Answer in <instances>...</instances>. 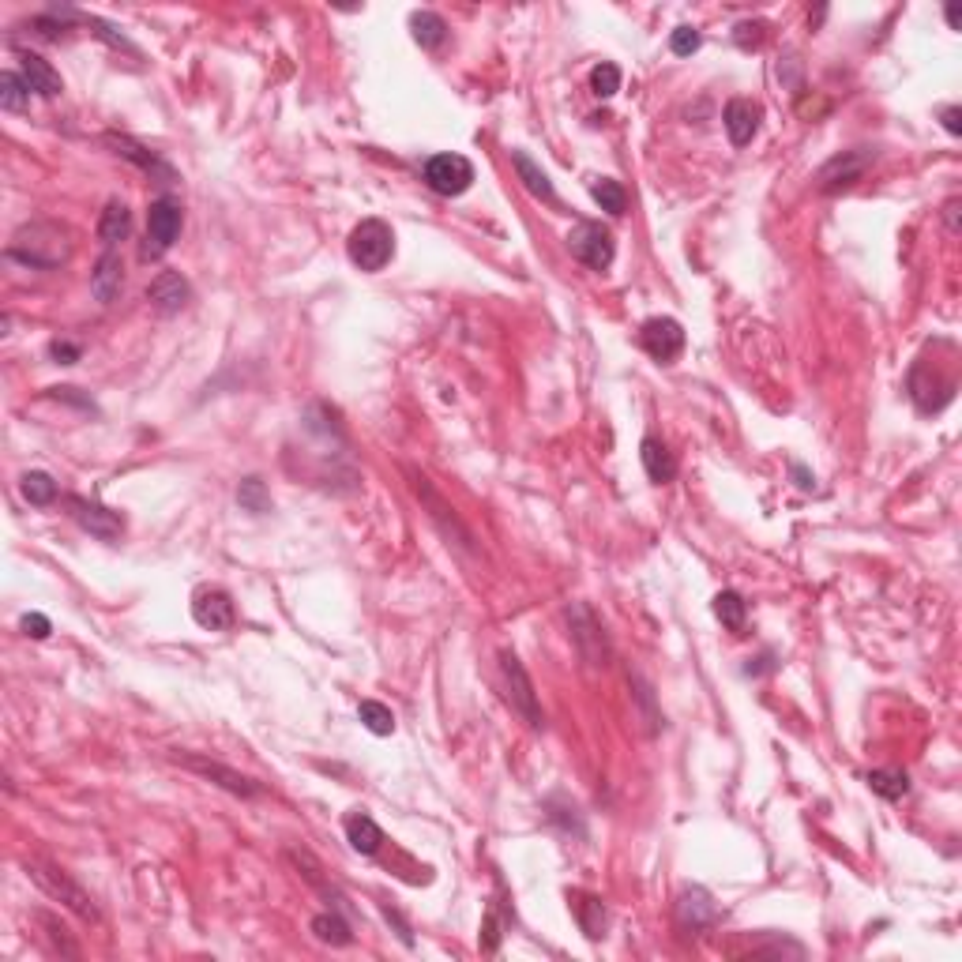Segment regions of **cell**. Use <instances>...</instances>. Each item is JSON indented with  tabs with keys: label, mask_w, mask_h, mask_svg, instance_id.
I'll return each instance as SVG.
<instances>
[{
	"label": "cell",
	"mask_w": 962,
	"mask_h": 962,
	"mask_svg": "<svg viewBox=\"0 0 962 962\" xmlns=\"http://www.w3.org/2000/svg\"><path fill=\"white\" fill-rule=\"evenodd\" d=\"M639 459H643L647 478L658 481V485L673 481V474H677V459L669 455V448L662 444V440H658V436H647V440L639 444Z\"/></svg>",
	"instance_id": "cell-21"
},
{
	"label": "cell",
	"mask_w": 962,
	"mask_h": 962,
	"mask_svg": "<svg viewBox=\"0 0 962 962\" xmlns=\"http://www.w3.org/2000/svg\"><path fill=\"white\" fill-rule=\"evenodd\" d=\"M346 842L354 846L357 854H376L380 850V842H384V831L376 827L373 816H365V812H350L346 816Z\"/></svg>",
	"instance_id": "cell-23"
},
{
	"label": "cell",
	"mask_w": 962,
	"mask_h": 962,
	"mask_svg": "<svg viewBox=\"0 0 962 962\" xmlns=\"http://www.w3.org/2000/svg\"><path fill=\"white\" fill-rule=\"evenodd\" d=\"M564 617H568L572 643H575V651H579V658H583L587 666H594V669L609 666L606 628H602V621L590 613V606H583V602H572V606L564 609Z\"/></svg>",
	"instance_id": "cell-4"
},
{
	"label": "cell",
	"mask_w": 962,
	"mask_h": 962,
	"mask_svg": "<svg viewBox=\"0 0 962 962\" xmlns=\"http://www.w3.org/2000/svg\"><path fill=\"white\" fill-rule=\"evenodd\" d=\"M639 342H643V350H647L654 361H673V357H681L684 350V327L677 324V320H669V316H654V320L643 324Z\"/></svg>",
	"instance_id": "cell-13"
},
{
	"label": "cell",
	"mask_w": 962,
	"mask_h": 962,
	"mask_svg": "<svg viewBox=\"0 0 962 962\" xmlns=\"http://www.w3.org/2000/svg\"><path fill=\"white\" fill-rule=\"evenodd\" d=\"M410 34L421 49H440L448 38V23L436 16V12H414L410 16Z\"/></svg>",
	"instance_id": "cell-25"
},
{
	"label": "cell",
	"mask_w": 962,
	"mask_h": 962,
	"mask_svg": "<svg viewBox=\"0 0 962 962\" xmlns=\"http://www.w3.org/2000/svg\"><path fill=\"white\" fill-rule=\"evenodd\" d=\"M410 485H414V493H418V497L425 500L429 508H433V512H429V515H433L436 523L444 527V534H448V538H455V545H463V549H466V545H470V534H466L463 523H459V519H455V515L448 512V504H444V500H440V497H436V493H433V485H429V478H421L418 470H410Z\"/></svg>",
	"instance_id": "cell-17"
},
{
	"label": "cell",
	"mask_w": 962,
	"mask_h": 962,
	"mask_svg": "<svg viewBox=\"0 0 962 962\" xmlns=\"http://www.w3.org/2000/svg\"><path fill=\"white\" fill-rule=\"evenodd\" d=\"M575 914H579V925L587 932L590 940L606 936V906L594 899V895H575Z\"/></svg>",
	"instance_id": "cell-27"
},
{
	"label": "cell",
	"mask_w": 962,
	"mask_h": 962,
	"mask_svg": "<svg viewBox=\"0 0 962 962\" xmlns=\"http://www.w3.org/2000/svg\"><path fill=\"white\" fill-rule=\"evenodd\" d=\"M173 763H181L185 771L207 778L211 786L233 793V797H245V801H252V797H260V793H264V786H260L256 778L241 775V771H233V767H226V763H218V760L196 756V752H173Z\"/></svg>",
	"instance_id": "cell-5"
},
{
	"label": "cell",
	"mask_w": 962,
	"mask_h": 962,
	"mask_svg": "<svg viewBox=\"0 0 962 962\" xmlns=\"http://www.w3.org/2000/svg\"><path fill=\"white\" fill-rule=\"evenodd\" d=\"M760 121H763V109L760 102H752V98H733L730 106H726V113H722V125L730 132L733 147H748L752 136L760 132Z\"/></svg>",
	"instance_id": "cell-15"
},
{
	"label": "cell",
	"mask_w": 962,
	"mask_h": 962,
	"mask_svg": "<svg viewBox=\"0 0 962 962\" xmlns=\"http://www.w3.org/2000/svg\"><path fill=\"white\" fill-rule=\"evenodd\" d=\"M64 508H68V515L76 519L79 527L87 530V534H94V538H102V542H113V538L125 534V519H121V515L109 512V508H102V504H94V500L87 497H68Z\"/></svg>",
	"instance_id": "cell-11"
},
{
	"label": "cell",
	"mask_w": 962,
	"mask_h": 962,
	"mask_svg": "<svg viewBox=\"0 0 962 962\" xmlns=\"http://www.w3.org/2000/svg\"><path fill=\"white\" fill-rule=\"evenodd\" d=\"M23 497L38 504V508H46V504L57 500V481L49 478L46 470H31V474H23Z\"/></svg>",
	"instance_id": "cell-34"
},
{
	"label": "cell",
	"mask_w": 962,
	"mask_h": 962,
	"mask_svg": "<svg viewBox=\"0 0 962 962\" xmlns=\"http://www.w3.org/2000/svg\"><path fill=\"white\" fill-rule=\"evenodd\" d=\"M312 932H316V940H324V944H331V947L354 944V932H350V925H346L339 914L312 917Z\"/></svg>",
	"instance_id": "cell-29"
},
{
	"label": "cell",
	"mask_w": 962,
	"mask_h": 962,
	"mask_svg": "<svg viewBox=\"0 0 962 962\" xmlns=\"http://www.w3.org/2000/svg\"><path fill=\"white\" fill-rule=\"evenodd\" d=\"M737 42H741L745 49L748 46L756 49L763 42V23H741V27H737Z\"/></svg>",
	"instance_id": "cell-40"
},
{
	"label": "cell",
	"mask_w": 962,
	"mask_h": 962,
	"mask_svg": "<svg viewBox=\"0 0 962 962\" xmlns=\"http://www.w3.org/2000/svg\"><path fill=\"white\" fill-rule=\"evenodd\" d=\"M121 286H125V267H121V256L109 249L91 271V294L98 297L102 305H109L113 297L121 294Z\"/></svg>",
	"instance_id": "cell-19"
},
{
	"label": "cell",
	"mask_w": 962,
	"mask_h": 962,
	"mask_svg": "<svg viewBox=\"0 0 962 962\" xmlns=\"http://www.w3.org/2000/svg\"><path fill=\"white\" fill-rule=\"evenodd\" d=\"M181 222H185V215H181V203L170 200V196H162V200L151 203V211H147V245H143V260H158L162 252L170 249L173 241H177V233H181Z\"/></svg>",
	"instance_id": "cell-8"
},
{
	"label": "cell",
	"mask_w": 962,
	"mask_h": 962,
	"mask_svg": "<svg viewBox=\"0 0 962 962\" xmlns=\"http://www.w3.org/2000/svg\"><path fill=\"white\" fill-rule=\"evenodd\" d=\"M512 166H515V173H519L523 188H527L534 200L557 203V192H553V185H549L545 170H542V166H534V158H530L527 151H512Z\"/></svg>",
	"instance_id": "cell-22"
},
{
	"label": "cell",
	"mask_w": 962,
	"mask_h": 962,
	"mask_svg": "<svg viewBox=\"0 0 962 962\" xmlns=\"http://www.w3.org/2000/svg\"><path fill=\"white\" fill-rule=\"evenodd\" d=\"M19 628H23V636H31V639H46L49 636V621L42 617V613H27V617L19 621Z\"/></svg>",
	"instance_id": "cell-37"
},
{
	"label": "cell",
	"mask_w": 962,
	"mask_h": 962,
	"mask_svg": "<svg viewBox=\"0 0 962 962\" xmlns=\"http://www.w3.org/2000/svg\"><path fill=\"white\" fill-rule=\"evenodd\" d=\"M128 230H132V215H128V207L121 200H109L106 211H102V218H98V241H102L106 249H113L117 241H125Z\"/></svg>",
	"instance_id": "cell-24"
},
{
	"label": "cell",
	"mask_w": 962,
	"mask_h": 962,
	"mask_svg": "<svg viewBox=\"0 0 962 962\" xmlns=\"http://www.w3.org/2000/svg\"><path fill=\"white\" fill-rule=\"evenodd\" d=\"M192 617L207 632H226V628H233L237 609H233V598L222 587H200L192 594Z\"/></svg>",
	"instance_id": "cell-12"
},
{
	"label": "cell",
	"mask_w": 962,
	"mask_h": 962,
	"mask_svg": "<svg viewBox=\"0 0 962 962\" xmlns=\"http://www.w3.org/2000/svg\"><path fill=\"white\" fill-rule=\"evenodd\" d=\"M590 196L602 203V211H609V215H624V207H628V192H624V185L613 181V177H598V181L590 185Z\"/></svg>",
	"instance_id": "cell-31"
},
{
	"label": "cell",
	"mask_w": 962,
	"mask_h": 962,
	"mask_svg": "<svg viewBox=\"0 0 962 962\" xmlns=\"http://www.w3.org/2000/svg\"><path fill=\"white\" fill-rule=\"evenodd\" d=\"M237 504L252 515H267L271 512V493H267V485L260 478H245L237 485Z\"/></svg>",
	"instance_id": "cell-33"
},
{
	"label": "cell",
	"mask_w": 962,
	"mask_h": 962,
	"mask_svg": "<svg viewBox=\"0 0 962 962\" xmlns=\"http://www.w3.org/2000/svg\"><path fill=\"white\" fill-rule=\"evenodd\" d=\"M947 27H951V31H959V27H962L959 4H947Z\"/></svg>",
	"instance_id": "cell-43"
},
{
	"label": "cell",
	"mask_w": 962,
	"mask_h": 962,
	"mask_svg": "<svg viewBox=\"0 0 962 962\" xmlns=\"http://www.w3.org/2000/svg\"><path fill=\"white\" fill-rule=\"evenodd\" d=\"M590 91L598 94V98H613V94L621 91V68L602 61L594 72H590Z\"/></svg>",
	"instance_id": "cell-35"
},
{
	"label": "cell",
	"mask_w": 962,
	"mask_h": 962,
	"mask_svg": "<svg viewBox=\"0 0 962 962\" xmlns=\"http://www.w3.org/2000/svg\"><path fill=\"white\" fill-rule=\"evenodd\" d=\"M8 256L27 267L49 271V267H61L64 260L72 256V241H68V230H64L61 222L34 218V222H23V226L12 233Z\"/></svg>",
	"instance_id": "cell-1"
},
{
	"label": "cell",
	"mask_w": 962,
	"mask_h": 962,
	"mask_svg": "<svg viewBox=\"0 0 962 962\" xmlns=\"http://www.w3.org/2000/svg\"><path fill=\"white\" fill-rule=\"evenodd\" d=\"M677 917H681L684 929H707V925H714V917H718V906H714V899L703 891V887H684L681 891V902H677Z\"/></svg>",
	"instance_id": "cell-18"
},
{
	"label": "cell",
	"mask_w": 962,
	"mask_h": 962,
	"mask_svg": "<svg viewBox=\"0 0 962 962\" xmlns=\"http://www.w3.org/2000/svg\"><path fill=\"white\" fill-rule=\"evenodd\" d=\"M940 121H944V128L951 132V136H962V109L959 106H947L944 113H940Z\"/></svg>",
	"instance_id": "cell-41"
},
{
	"label": "cell",
	"mask_w": 962,
	"mask_h": 962,
	"mask_svg": "<svg viewBox=\"0 0 962 962\" xmlns=\"http://www.w3.org/2000/svg\"><path fill=\"white\" fill-rule=\"evenodd\" d=\"M346 252H350L354 267H361V271H369V275H373V271H384V267L391 264V256H395V233H391V226L384 218H365V222L354 226V233H350Z\"/></svg>",
	"instance_id": "cell-2"
},
{
	"label": "cell",
	"mask_w": 962,
	"mask_h": 962,
	"mask_svg": "<svg viewBox=\"0 0 962 962\" xmlns=\"http://www.w3.org/2000/svg\"><path fill=\"white\" fill-rule=\"evenodd\" d=\"M425 185L436 196H463L474 185V162L463 155H433L425 162Z\"/></svg>",
	"instance_id": "cell-10"
},
{
	"label": "cell",
	"mask_w": 962,
	"mask_h": 962,
	"mask_svg": "<svg viewBox=\"0 0 962 962\" xmlns=\"http://www.w3.org/2000/svg\"><path fill=\"white\" fill-rule=\"evenodd\" d=\"M106 143L117 151L121 158H128V162H136L143 173H151V177H158L162 185H173L177 181V173H173V166L170 162H162V158L155 155V151H147L143 143H136L132 136H117V132H109L106 136Z\"/></svg>",
	"instance_id": "cell-16"
},
{
	"label": "cell",
	"mask_w": 962,
	"mask_h": 962,
	"mask_svg": "<svg viewBox=\"0 0 962 962\" xmlns=\"http://www.w3.org/2000/svg\"><path fill=\"white\" fill-rule=\"evenodd\" d=\"M0 106L8 109V113L31 109V83L23 79V72H4V76H0Z\"/></svg>",
	"instance_id": "cell-26"
},
{
	"label": "cell",
	"mask_w": 962,
	"mask_h": 962,
	"mask_svg": "<svg viewBox=\"0 0 962 962\" xmlns=\"http://www.w3.org/2000/svg\"><path fill=\"white\" fill-rule=\"evenodd\" d=\"M714 617L726 624L730 632H741L745 628V617H748V606L741 594H733V590H722L718 598H714Z\"/></svg>",
	"instance_id": "cell-28"
},
{
	"label": "cell",
	"mask_w": 962,
	"mask_h": 962,
	"mask_svg": "<svg viewBox=\"0 0 962 962\" xmlns=\"http://www.w3.org/2000/svg\"><path fill=\"white\" fill-rule=\"evenodd\" d=\"M19 72H23V79L31 83V91L42 94V98H57V94L64 91L57 68H53L49 61H42L38 53H23V57H19Z\"/></svg>",
	"instance_id": "cell-20"
},
{
	"label": "cell",
	"mask_w": 962,
	"mask_h": 962,
	"mask_svg": "<svg viewBox=\"0 0 962 962\" xmlns=\"http://www.w3.org/2000/svg\"><path fill=\"white\" fill-rule=\"evenodd\" d=\"M869 786L872 793H880L884 801H899V797H906L910 793V778H906V771H872L869 775Z\"/></svg>",
	"instance_id": "cell-32"
},
{
	"label": "cell",
	"mask_w": 962,
	"mask_h": 962,
	"mask_svg": "<svg viewBox=\"0 0 962 962\" xmlns=\"http://www.w3.org/2000/svg\"><path fill=\"white\" fill-rule=\"evenodd\" d=\"M357 714H361V726L369 733H376V737H391V733H395V714H391V707H384V703L365 699V703L357 707Z\"/></svg>",
	"instance_id": "cell-30"
},
{
	"label": "cell",
	"mask_w": 962,
	"mask_h": 962,
	"mask_svg": "<svg viewBox=\"0 0 962 962\" xmlns=\"http://www.w3.org/2000/svg\"><path fill=\"white\" fill-rule=\"evenodd\" d=\"M944 218H947V230L959 233V200L947 203V207H944Z\"/></svg>",
	"instance_id": "cell-42"
},
{
	"label": "cell",
	"mask_w": 962,
	"mask_h": 962,
	"mask_svg": "<svg viewBox=\"0 0 962 962\" xmlns=\"http://www.w3.org/2000/svg\"><path fill=\"white\" fill-rule=\"evenodd\" d=\"M49 354L57 357V361H61V365H76V361H79V354H83V350H79L76 342H64V339H57V342H49Z\"/></svg>",
	"instance_id": "cell-38"
},
{
	"label": "cell",
	"mask_w": 962,
	"mask_h": 962,
	"mask_svg": "<svg viewBox=\"0 0 962 962\" xmlns=\"http://www.w3.org/2000/svg\"><path fill=\"white\" fill-rule=\"evenodd\" d=\"M27 876H31L34 884L46 891L49 899L64 902V906H68V910H72L76 917H83V921H91V925H94V921L102 917L91 895H87V891H83V887H79L76 880L68 876V872L57 869V865H49V861H27Z\"/></svg>",
	"instance_id": "cell-3"
},
{
	"label": "cell",
	"mask_w": 962,
	"mask_h": 962,
	"mask_svg": "<svg viewBox=\"0 0 962 962\" xmlns=\"http://www.w3.org/2000/svg\"><path fill=\"white\" fill-rule=\"evenodd\" d=\"M699 46H703V38H699V31H692V27H677L673 38H669V49H673L677 57H692Z\"/></svg>",
	"instance_id": "cell-36"
},
{
	"label": "cell",
	"mask_w": 962,
	"mask_h": 962,
	"mask_svg": "<svg viewBox=\"0 0 962 962\" xmlns=\"http://www.w3.org/2000/svg\"><path fill=\"white\" fill-rule=\"evenodd\" d=\"M876 162V147H854V151H842V155L827 158L820 166V173H816V188H820L823 196H835V192H846V188H854L865 173H869V166Z\"/></svg>",
	"instance_id": "cell-6"
},
{
	"label": "cell",
	"mask_w": 962,
	"mask_h": 962,
	"mask_svg": "<svg viewBox=\"0 0 962 962\" xmlns=\"http://www.w3.org/2000/svg\"><path fill=\"white\" fill-rule=\"evenodd\" d=\"M147 301H151V309L162 312V316H177V312L185 309L188 301H192V286H188L185 275H177V271H162L151 286H147Z\"/></svg>",
	"instance_id": "cell-14"
},
{
	"label": "cell",
	"mask_w": 962,
	"mask_h": 962,
	"mask_svg": "<svg viewBox=\"0 0 962 962\" xmlns=\"http://www.w3.org/2000/svg\"><path fill=\"white\" fill-rule=\"evenodd\" d=\"M500 925H497V910H489V914H485V929H481V947H485V951H497V947H500Z\"/></svg>",
	"instance_id": "cell-39"
},
{
	"label": "cell",
	"mask_w": 962,
	"mask_h": 962,
	"mask_svg": "<svg viewBox=\"0 0 962 962\" xmlns=\"http://www.w3.org/2000/svg\"><path fill=\"white\" fill-rule=\"evenodd\" d=\"M500 673H504V684H508V703H512V711L527 722L530 730H545V714H542V707H538V692H534V684H530L523 662H519L512 651H500Z\"/></svg>",
	"instance_id": "cell-7"
},
{
	"label": "cell",
	"mask_w": 962,
	"mask_h": 962,
	"mask_svg": "<svg viewBox=\"0 0 962 962\" xmlns=\"http://www.w3.org/2000/svg\"><path fill=\"white\" fill-rule=\"evenodd\" d=\"M568 249L579 264H587L590 271H606L617 256V245H613V233L598 222H579L572 233H568Z\"/></svg>",
	"instance_id": "cell-9"
}]
</instances>
